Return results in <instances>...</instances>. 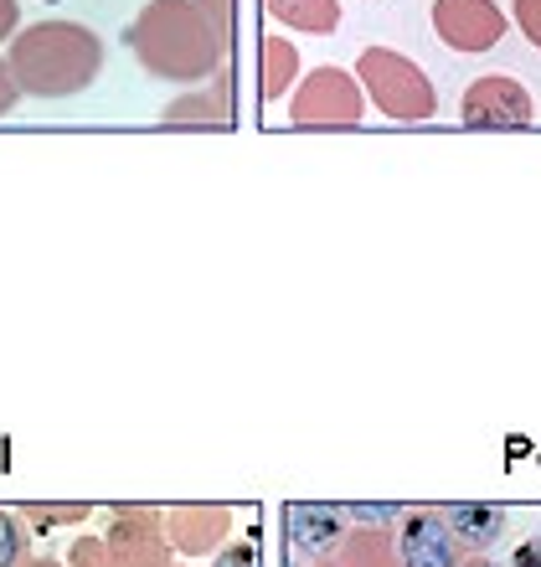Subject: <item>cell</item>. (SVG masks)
I'll return each instance as SVG.
<instances>
[{
    "mask_svg": "<svg viewBox=\"0 0 541 567\" xmlns=\"http://www.w3.org/2000/svg\"><path fill=\"white\" fill-rule=\"evenodd\" d=\"M537 120V104L521 78L511 73H485L475 78L459 99V124L465 130H527Z\"/></svg>",
    "mask_w": 541,
    "mask_h": 567,
    "instance_id": "cell-5",
    "label": "cell"
},
{
    "mask_svg": "<svg viewBox=\"0 0 541 567\" xmlns=\"http://www.w3.org/2000/svg\"><path fill=\"white\" fill-rule=\"evenodd\" d=\"M459 567H496V563H490L485 553H465V563H459Z\"/></svg>",
    "mask_w": 541,
    "mask_h": 567,
    "instance_id": "cell-26",
    "label": "cell"
},
{
    "mask_svg": "<svg viewBox=\"0 0 541 567\" xmlns=\"http://www.w3.org/2000/svg\"><path fill=\"white\" fill-rule=\"evenodd\" d=\"M191 6L207 16V27L217 31V42L227 47V37H232V0H191Z\"/></svg>",
    "mask_w": 541,
    "mask_h": 567,
    "instance_id": "cell-18",
    "label": "cell"
},
{
    "mask_svg": "<svg viewBox=\"0 0 541 567\" xmlns=\"http://www.w3.org/2000/svg\"><path fill=\"white\" fill-rule=\"evenodd\" d=\"M351 522H403L397 506H351Z\"/></svg>",
    "mask_w": 541,
    "mask_h": 567,
    "instance_id": "cell-22",
    "label": "cell"
},
{
    "mask_svg": "<svg viewBox=\"0 0 541 567\" xmlns=\"http://www.w3.org/2000/svg\"><path fill=\"white\" fill-rule=\"evenodd\" d=\"M31 557V532L15 511H0V567H21Z\"/></svg>",
    "mask_w": 541,
    "mask_h": 567,
    "instance_id": "cell-16",
    "label": "cell"
},
{
    "mask_svg": "<svg viewBox=\"0 0 541 567\" xmlns=\"http://www.w3.org/2000/svg\"><path fill=\"white\" fill-rule=\"evenodd\" d=\"M15 21H21V11H15V0H0V47L15 37Z\"/></svg>",
    "mask_w": 541,
    "mask_h": 567,
    "instance_id": "cell-25",
    "label": "cell"
},
{
    "mask_svg": "<svg viewBox=\"0 0 541 567\" xmlns=\"http://www.w3.org/2000/svg\"><path fill=\"white\" fill-rule=\"evenodd\" d=\"M444 522L459 537L465 553H490L506 532V506H490V501H459V506H444Z\"/></svg>",
    "mask_w": 541,
    "mask_h": 567,
    "instance_id": "cell-11",
    "label": "cell"
},
{
    "mask_svg": "<svg viewBox=\"0 0 541 567\" xmlns=\"http://www.w3.org/2000/svg\"><path fill=\"white\" fill-rule=\"evenodd\" d=\"M15 99H21V93H15V78H11V68H6V58H0V120L15 109Z\"/></svg>",
    "mask_w": 541,
    "mask_h": 567,
    "instance_id": "cell-23",
    "label": "cell"
},
{
    "mask_svg": "<svg viewBox=\"0 0 541 567\" xmlns=\"http://www.w3.org/2000/svg\"><path fill=\"white\" fill-rule=\"evenodd\" d=\"M263 11L304 37H331L341 27V0H263Z\"/></svg>",
    "mask_w": 541,
    "mask_h": 567,
    "instance_id": "cell-13",
    "label": "cell"
},
{
    "mask_svg": "<svg viewBox=\"0 0 541 567\" xmlns=\"http://www.w3.org/2000/svg\"><path fill=\"white\" fill-rule=\"evenodd\" d=\"M227 526H232V511L227 506H176V511H166V542H170V553H180V557L217 553V547L227 542Z\"/></svg>",
    "mask_w": 541,
    "mask_h": 567,
    "instance_id": "cell-9",
    "label": "cell"
},
{
    "mask_svg": "<svg viewBox=\"0 0 541 567\" xmlns=\"http://www.w3.org/2000/svg\"><path fill=\"white\" fill-rule=\"evenodd\" d=\"M114 567H166L170 563V542H166V516L145 506H129L114 516L104 537Z\"/></svg>",
    "mask_w": 541,
    "mask_h": 567,
    "instance_id": "cell-7",
    "label": "cell"
},
{
    "mask_svg": "<svg viewBox=\"0 0 541 567\" xmlns=\"http://www.w3.org/2000/svg\"><path fill=\"white\" fill-rule=\"evenodd\" d=\"M166 567H186V563H166Z\"/></svg>",
    "mask_w": 541,
    "mask_h": 567,
    "instance_id": "cell-28",
    "label": "cell"
},
{
    "mask_svg": "<svg viewBox=\"0 0 541 567\" xmlns=\"http://www.w3.org/2000/svg\"><path fill=\"white\" fill-rule=\"evenodd\" d=\"M356 83L387 120L397 124H423L438 114V93L413 58L392 52V47H366L356 58Z\"/></svg>",
    "mask_w": 541,
    "mask_h": 567,
    "instance_id": "cell-3",
    "label": "cell"
},
{
    "mask_svg": "<svg viewBox=\"0 0 541 567\" xmlns=\"http://www.w3.org/2000/svg\"><path fill=\"white\" fill-rule=\"evenodd\" d=\"M6 68L15 78V93L73 99V93L93 89L104 73V37L83 21H37L11 37Z\"/></svg>",
    "mask_w": 541,
    "mask_h": 567,
    "instance_id": "cell-1",
    "label": "cell"
},
{
    "mask_svg": "<svg viewBox=\"0 0 541 567\" xmlns=\"http://www.w3.org/2000/svg\"><path fill=\"white\" fill-rule=\"evenodd\" d=\"M397 563L403 567H459L465 547L449 532L444 511H403L397 526Z\"/></svg>",
    "mask_w": 541,
    "mask_h": 567,
    "instance_id": "cell-8",
    "label": "cell"
},
{
    "mask_svg": "<svg viewBox=\"0 0 541 567\" xmlns=\"http://www.w3.org/2000/svg\"><path fill=\"white\" fill-rule=\"evenodd\" d=\"M21 567H62V563H52V557H27Z\"/></svg>",
    "mask_w": 541,
    "mask_h": 567,
    "instance_id": "cell-27",
    "label": "cell"
},
{
    "mask_svg": "<svg viewBox=\"0 0 541 567\" xmlns=\"http://www.w3.org/2000/svg\"><path fill=\"white\" fill-rule=\"evenodd\" d=\"M511 567H541V537H527L521 547H516Z\"/></svg>",
    "mask_w": 541,
    "mask_h": 567,
    "instance_id": "cell-24",
    "label": "cell"
},
{
    "mask_svg": "<svg viewBox=\"0 0 541 567\" xmlns=\"http://www.w3.org/2000/svg\"><path fill=\"white\" fill-rule=\"evenodd\" d=\"M15 516L27 526H77L93 516V506H83V501H73V506H21Z\"/></svg>",
    "mask_w": 541,
    "mask_h": 567,
    "instance_id": "cell-17",
    "label": "cell"
},
{
    "mask_svg": "<svg viewBox=\"0 0 541 567\" xmlns=\"http://www.w3.org/2000/svg\"><path fill=\"white\" fill-rule=\"evenodd\" d=\"M516 27L527 31L531 47H541V0H516Z\"/></svg>",
    "mask_w": 541,
    "mask_h": 567,
    "instance_id": "cell-20",
    "label": "cell"
},
{
    "mask_svg": "<svg viewBox=\"0 0 541 567\" xmlns=\"http://www.w3.org/2000/svg\"><path fill=\"white\" fill-rule=\"evenodd\" d=\"M506 27L511 21L496 0H434V37L449 52H490Z\"/></svg>",
    "mask_w": 541,
    "mask_h": 567,
    "instance_id": "cell-6",
    "label": "cell"
},
{
    "mask_svg": "<svg viewBox=\"0 0 541 567\" xmlns=\"http://www.w3.org/2000/svg\"><path fill=\"white\" fill-rule=\"evenodd\" d=\"M67 567H114V557H108V547L98 537H77Z\"/></svg>",
    "mask_w": 541,
    "mask_h": 567,
    "instance_id": "cell-19",
    "label": "cell"
},
{
    "mask_svg": "<svg viewBox=\"0 0 541 567\" xmlns=\"http://www.w3.org/2000/svg\"><path fill=\"white\" fill-rule=\"evenodd\" d=\"M211 567H258V547L253 542H232V547H217V563Z\"/></svg>",
    "mask_w": 541,
    "mask_h": 567,
    "instance_id": "cell-21",
    "label": "cell"
},
{
    "mask_svg": "<svg viewBox=\"0 0 541 567\" xmlns=\"http://www.w3.org/2000/svg\"><path fill=\"white\" fill-rule=\"evenodd\" d=\"M160 124H170V130H180V124H232V89L222 93V83H217V93H186L166 109Z\"/></svg>",
    "mask_w": 541,
    "mask_h": 567,
    "instance_id": "cell-15",
    "label": "cell"
},
{
    "mask_svg": "<svg viewBox=\"0 0 541 567\" xmlns=\"http://www.w3.org/2000/svg\"><path fill=\"white\" fill-rule=\"evenodd\" d=\"M129 47L139 68L166 83H201L222 62V42L191 0H150L129 27Z\"/></svg>",
    "mask_w": 541,
    "mask_h": 567,
    "instance_id": "cell-2",
    "label": "cell"
},
{
    "mask_svg": "<svg viewBox=\"0 0 541 567\" xmlns=\"http://www.w3.org/2000/svg\"><path fill=\"white\" fill-rule=\"evenodd\" d=\"M397 553H392L387 532H346L325 557H315V567H392Z\"/></svg>",
    "mask_w": 541,
    "mask_h": 567,
    "instance_id": "cell-14",
    "label": "cell"
},
{
    "mask_svg": "<svg viewBox=\"0 0 541 567\" xmlns=\"http://www.w3.org/2000/svg\"><path fill=\"white\" fill-rule=\"evenodd\" d=\"M284 522H289L294 553H310V557H325L335 542L346 537V522H341V511L335 506H304V501H294Z\"/></svg>",
    "mask_w": 541,
    "mask_h": 567,
    "instance_id": "cell-10",
    "label": "cell"
},
{
    "mask_svg": "<svg viewBox=\"0 0 541 567\" xmlns=\"http://www.w3.org/2000/svg\"><path fill=\"white\" fill-rule=\"evenodd\" d=\"M294 83H300V52H294V42L263 37V47H258V93H263V104H279Z\"/></svg>",
    "mask_w": 541,
    "mask_h": 567,
    "instance_id": "cell-12",
    "label": "cell"
},
{
    "mask_svg": "<svg viewBox=\"0 0 541 567\" xmlns=\"http://www.w3.org/2000/svg\"><path fill=\"white\" fill-rule=\"evenodd\" d=\"M366 114V93L346 68H310L289 99V120L300 130H356Z\"/></svg>",
    "mask_w": 541,
    "mask_h": 567,
    "instance_id": "cell-4",
    "label": "cell"
}]
</instances>
